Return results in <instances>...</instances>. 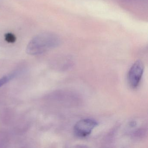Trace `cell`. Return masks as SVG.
<instances>
[{"label":"cell","instance_id":"cell-5","mask_svg":"<svg viewBox=\"0 0 148 148\" xmlns=\"http://www.w3.org/2000/svg\"><path fill=\"white\" fill-rule=\"evenodd\" d=\"M5 39L8 43H13L16 41V38L15 35L10 33L5 34Z\"/></svg>","mask_w":148,"mask_h":148},{"label":"cell","instance_id":"cell-1","mask_svg":"<svg viewBox=\"0 0 148 148\" xmlns=\"http://www.w3.org/2000/svg\"><path fill=\"white\" fill-rule=\"evenodd\" d=\"M59 40L56 35L49 33H44L34 37L28 43L26 51L30 55L42 54L50 49L57 46Z\"/></svg>","mask_w":148,"mask_h":148},{"label":"cell","instance_id":"cell-2","mask_svg":"<svg viewBox=\"0 0 148 148\" xmlns=\"http://www.w3.org/2000/svg\"><path fill=\"white\" fill-rule=\"evenodd\" d=\"M97 122L91 119H84L78 121L74 125V134L80 138L86 137L91 133L93 129L97 126Z\"/></svg>","mask_w":148,"mask_h":148},{"label":"cell","instance_id":"cell-3","mask_svg":"<svg viewBox=\"0 0 148 148\" xmlns=\"http://www.w3.org/2000/svg\"><path fill=\"white\" fill-rule=\"evenodd\" d=\"M143 64L140 60H137L132 66L128 73L129 84L132 88H136L138 86L142 79L143 73Z\"/></svg>","mask_w":148,"mask_h":148},{"label":"cell","instance_id":"cell-4","mask_svg":"<svg viewBox=\"0 0 148 148\" xmlns=\"http://www.w3.org/2000/svg\"><path fill=\"white\" fill-rule=\"evenodd\" d=\"M15 76L14 74H11L10 75H8V76H5L3 77L2 78L0 79V87L2 86L3 85L6 84L8 81H10Z\"/></svg>","mask_w":148,"mask_h":148}]
</instances>
